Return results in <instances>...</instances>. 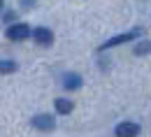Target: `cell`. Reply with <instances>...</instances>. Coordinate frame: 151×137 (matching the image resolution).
<instances>
[{
    "mask_svg": "<svg viewBox=\"0 0 151 137\" xmlns=\"http://www.w3.org/2000/svg\"><path fill=\"white\" fill-rule=\"evenodd\" d=\"M5 35L9 39H14V42H21V39L30 37V26H26V23H14V26H9V28L5 30Z\"/></svg>",
    "mask_w": 151,
    "mask_h": 137,
    "instance_id": "2",
    "label": "cell"
},
{
    "mask_svg": "<svg viewBox=\"0 0 151 137\" xmlns=\"http://www.w3.org/2000/svg\"><path fill=\"white\" fill-rule=\"evenodd\" d=\"M139 35H142L139 28H135V30H130V33H121V35H116V37L107 39L100 49H112V47H119V44H123V42H132V39H137Z\"/></svg>",
    "mask_w": 151,
    "mask_h": 137,
    "instance_id": "1",
    "label": "cell"
},
{
    "mask_svg": "<svg viewBox=\"0 0 151 137\" xmlns=\"http://www.w3.org/2000/svg\"><path fill=\"white\" fill-rule=\"evenodd\" d=\"M149 51H151V44H149V42H139V44L135 47V54H137V56H139V54H149Z\"/></svg>",
    "mask_w": 151,
    "mask_h": 137,
    "instance_id": "9",
    "label": "cell"
},
{
    "mask_svg": "<svg viewBox=\"0 0 151 137\" xmlns=\"http://www.w3.org/2000/svg\"><path fill=\"white\" fill-rule=\"evenodd\" d=\"M0 9H2V0H0Z\"/></svg>",
    "mask_w": 151,
    "mask_h": 137,
    "instance_id": "12",
    "label": "cell"
},
{
    "mask_svg": "<svg viewBox=\"0 0 151 137\" xmlns=\"http://www.w3.org/2000/svg\"><path fill=\"white\" fill-rule=\"evenodd\" d=\"M30 123H33V128L44 130V133H49V130L56 128V121H54V116H49V114H37V116L30 118Z\"/></svg>",
    "mask_w": 151,
    "mask_h": 137,
    "instance_id": "3",
    "label": "cell"
},
{
    "mask_svg": "<svg viewBox=\"0 0 151 137\" xmlns=\"http://www.w3.org/2000/svg\"><path fill=\"white\" fill-rule=\"evenodd\" d=\"M33 39L37 42L40 47H51V44H54V33H51L49 28H42V26H40V28L33 30Z\"/></svg>",
    "mask_w": 151,
    "mask_h": 137,
    "instance_id": "4",
    "label": "cell"
},
{
    "mask_svg": "<svg viewBox=\"0 0 151 137\" xmlns=\"http://www.w3.org/2000/svg\"><path fill=\"white\" fill-rule=\"evenodd\" d=\"M72 109H75V102H72V100H65V98L56 100V112L58 114H70Z\"/></svg>",
    "mask_w": 151,
    "mask_h": 137,
    "instance_id": "7",
    "label": "cell"
},
{
    "mask_svg": "<svg viewBox=\"0 0 151 137\" xmlns=\"http://www.w3.org/2000/svg\"><path fill=\"white\" fill-rule=\"evenodd\" d=\"M35 0H21V5H26V9H28V5H33Z\"/></svg>",
    "mask_w": 151,
    "mask_h": 137,
    "instance_id": "11",
    "label": "cell"
},
{
    "mask_svg": "<svg viewBox=\"0 0 151 137\" xmlns=\"http://www.w3.org/2000/svg\"><path fill=\"white\" fill-rule=\"evenodd\" d=\"M17 19V14H14V12H7V14H5V21H14Z\"/></svg>",
    "mask_w": 151,
    "mask_h": 137,
    "instance_id": "10",
    "label": "cell"
},
{
    "mask_svg": "<svg viewBox=\"0 0 151 137\" xmlns=\"http://www.w3.org/2000/svg\"><path fill=\"white\" fill-rule=\"evenodd\" d=\"M14 70H17L14 60H0V75H12Z\"/></svg>",
    "mask_w": 151,
    "mask_h": 137,
    "instance_id": "8",
    "label": "cell"
},
{
    "mask_svg": "<svg viewBox=\"0 0 151 137\" xmlns=\"http://www.w3.org/2000/svg\"><path fill=\"white\" fill-rule=\"evenodd\" d=\"M114 133H116V137H137L139 135V126L132 123V121H123V123L116 126Z\"/></svg>",
    "mask_w": 151,
    "mask_h": 137,
    "instance_id": "5",
    "label": "cell"
},
{
    "mask_svg": "<svg viewBox=\"0 0 151 137\" xmlns=\"http://www.w3.org/2000/svg\"><path fill=\"white\" fill-rule=\"evenodd\" d=\"M81 84H84V79H81V75H77V72H70V75H65V79H63V86H65L68 91L81 88Z\"/></svg>",
    "mask_w": 151,
    "mask_h": 137,
    "instance_id": "6",
    "label": "cell"
}]
</instances>
